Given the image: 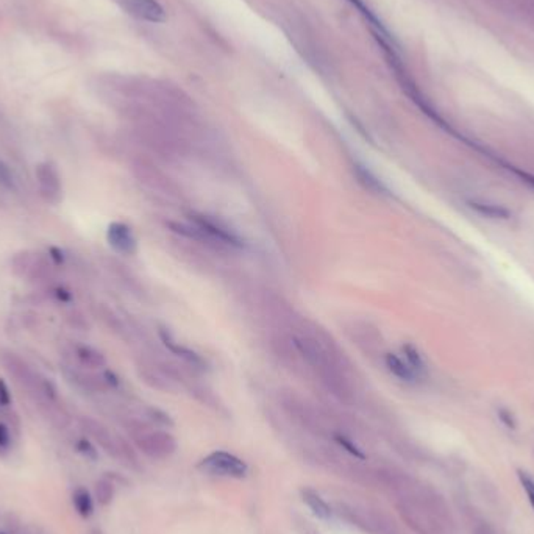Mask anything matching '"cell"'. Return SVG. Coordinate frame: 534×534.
I'll return each instance as SVG.
<instances>
[{
	"label": "cell",
	"mask_w": 534,
	"mask_h": 534,
	"mask_svg": "<svg viewBox=\"0 0 534 534\" xmlns=\"http://www.w3.org/2000/svg\"><path fill=\"white\" fill-rule=\"evenodd\" d=\"M11 402V396L10 391H8V386L5 384L4 380H0V406H6Z\"/></svg>",
	"instance_id": "44dd1931"
},
{
	"label": "cell",
	"mask_w": 534,
	"mask_h": 534,
	"mask_svg": "<svg viewBox=\"0 0 534 534\" xmlns=\"http://www.w3.org/2000/svg\"><path fill=\"white\" fill-rule=\"evenodd\" d=\"M386 364L389 367V371L394 374L397 378L403 381L413 383L420 376L410 364H408V361L405 363L402 358H398L397 355H392V353H389V355L386 356Z\"/></svg>",
	"instance_id": "30bf717a"
},
{
	"label": "cell",
	"mask_w": 534,
	"mask_h": 534,
	"mask_svg": "<svg viewBox=\"0 0 534 534\" xmlns=\"http://www.w3.org/2000/svg\"><path fill=\"white\" fill-rule=\"evenodd\" d=\"M49 256H50V260L55 264H62V261H65V256H62V252H61L60 249H57V247H50Z\"/></svg>",
	"instance_id": "7402d4cb"
},
{
	"label": "cell",
	"mask_w": 534,
	"mask_h": 534,
	"mask_svg": "<svg viewBox=\"0 0 534 534\" xmlns=\"http://www.w3.org/2000/svg\"><path fill=\"white\" fill-rule=\"evenodd\" d=\"M334 439H336V442L342 447V449H345V450H347V452L352 454V457H355V458H358V459H364V458H366V454H364L363 452H361V450L358 449V445H356V444H353V442L350 441V439H347V437L342 436V435H336Z\"/></svg>",
	"instance_id": "2e32d148"
},
{
	"label": "cell",
	"mask_w": 534,
	"mask_h": 534,
	"mask_svg": "<svg viewBox=\"0 0 534 534\" xmlns=\"http://www.w3.org/2000/svg\"><path fill=\"white\" fill-rule=\"evenodd\" d=\"M125 6L131 16L144 22L163 23L168 19L166 11L158 0H125Z\"/></svg>",
	"instance_id": "3957f363"
},
{
	"label": "cell",
	"mask_w": 534,
	"mask_h": 534,
	"mask_svg": "<svg viewBox=\"0 0 534 534\" xmlns=\"http://www.w3.org/2000/svg\"><path fill=\"white\" fill-rule=\"evenodd\" d=\"M302 497L305 503L308 505V508L311 509L312 514L317 517V519H322V521L332 519V514H333L332 508L328 506L327 501L322 498L317 492H314L311 489H303Z\"/></svg>",
	"instance_id": "9c48e42d"
},
{
	"label": "cell",
	"mask_w": 534,
	"mask_h": 534,
	"mask_svg": "<svg viewBox=\"0 0 534 534\" xmlns=\"http://www.w3.org/2000/svg\"><path fill=\"white\" fill-rule=\"evenodd\" d=\"M191 219L195 222V225H197L199 231L207 233L209 238L217 239L224 242V244H230V246L239 244V238L236 236V234L230 231L222 224H217L216 221H213V219H209L207 216H194Z\"/></svg>",
	"instance_id": "8992f818"
},
{
	"label": "cell",
	"mask_w": 534,
	"mask_h": 534,
	"mask_svg": "<svg viewBox=\"0 0 534 534\" xmlns=\"http://www.w3.org/2000/svg\"><path fill=\"white\" fill-rule=\"evenodd\" d=\"M72 503L75 511L80 514L83 519H88V517L92 516L94 513V501L88 489L85 488H78L75 489L74 496H72Z\"/></svg>",
	"instance_id": "7c38bea8"
},
{
	"label": "cell",
	"mask_w": 534,
	"mask_h": 534,
	"mask_svg": "<svg viewBox=\"0 0 534 534\" xmlns=\"http://www.w3.org/2000/svg\"><path fill=\"white\" fill-rule=\"evenodd\" d=\"M75 449L78 453L83 454L86 459H92V461L97 459V450L94 449V445L88 441V439H78L75 444Z\"/></svg>",
	"instance_id": "e0dca14e"
},
{
	"label": "cell",
	"mask_w": 534,
	"mask_h": 534,
	"mask_svg": "<svg viewBox=\"0 0 534 534\" xmlns=\"http://www.w3.org/2000/svg\"><path fill=\"white\" fill-rule=\"evenodd\" d=\"M517 474H519L521 484L523 486L525 492H527V497H528L530 505L534 509V480H533V478L527 472H522V470H519V472H517Z\"/></svg>",
	"instance_id": "ac0fdd59"
},
{
	"label": "cell",
	"mask_w": 534,
	"mask_h": 534,
	"mask_svg": "<svg viewBox=\"0 0 534 534\" xmlns=\"http://www.w3.org/2000/svg\"><path fill=\"white\" fill-rule=\"evenodd\" d=\"M74 353H75V358L78 359V363L85 367L96 369L105 364L104 355H102V353L97 352L96 349L89 347V345H75Z\"/></svg>",
	"instance_id": "8fae6325"
},
{
	"label": "cell",
	"mask_w": 534,
	"mask_h": 534,
	"mask_svg": "<svg viewBox=\"0 0 534 534\" xmlns=\"http://www.w3.org/2000/svg\"><path fill=\"white\" fill-rule=\"evenodd\" d=\"M91 534H100V533H99V531H97V530H94V531H92V533H91Z\"/></svg>",
	"instance_id": "d4e9b609"
},
{
	"label": "cell",
	"mask_w": 534,
	"mask_h": 534,
	"mask_svg": "<svg viewBox=\"0 0 534 534\" xmlns=\"http://www.w3.org/2000/svg\"><path fill=\"white\" fill-rule=\"evenodd\" d=\"M82 427L85 428V431H88V433L96 439V441L104 447V449L111 453V454H116L117 450H119V447H117L113 441V437L109 436L108 430L105 427H102L99 422L92 420V419H82Z\"/></svg>",
	"instance_id": "ba28073f"
},
{
	"label": "cell",
	"mask_w": 534,
	"mask_h": 534,
	"mask_svg": "<svg viewBox=\"0 0 534 534\" xmlns=\"http://www.w3.org/2000/svg\"><path fill=\"white\" fill-rule=\"evenodd\" d=\"M500 419H501V422H503L508 428H516V420H514L511 413L500 411Z\"/></svg>",
	"instance_id": "603a6c76"
},
{
	"label": "cell",
	"mask_w": 534,
	"mask_h": 534,
	"mask_svg": "<svg viewBox=\"0 0 534 534\" xmlns=\"http://www.w3.org/2000/svg\"><path fill=\"white\" fill-rule=\"evenodd\" d=\"M356 177L359 180V183H363L366 190H369V191L376 192V194H381V192L386 191V190H384V186L378 182V180L374 177L372 172L367 170L363 166H356Z\"/></svg>",
	"instance_id": "5bb4252c"
},
{
	"label": "cell",
	"mask_w": 534,
	"mask_h": 534,
	"mask_svg": "<svg viewBox=\"0 0 534 534\" xmlns=\"http://www.w3.org/2000/svg\"><path fill=\"white\" fill-rule=\"evenodd\" d=\"M11 447V431L5 422H0V454H5Z\"/></svg>",
	"instance_id": "d6986e66"
},
{
	"label": "cell",
	"mask_w": 534,
	"mask_h": 534,
	"mask_svg": "<svg viewBox=\"0 0 534 534\" xmlns=\"http://www.w3.org/2000/svg\"><path fill=\"white\" fill-rule=\"evenodd\" d=\"M35 174L41 191L49 200H57L61 194V177L57 168H53L50 163H39Z\"/></svg>",
	"instance_id": "5b68a950"
},
{
	"label": "cell",
	"mask_w": 534,
	"mask_h": 534,
	"mask_svg": "<svg viewBox=\"0 0 534 534\" xmlns=\"http://www.w3.org/2000/svg\"><path fill=\"white\" fill-rule=\"evenodd\" d=\"M0 361H2L5 371L10 374L16 381H19L22 386H26L28 391L41 396L44 378H38V374H35L33 369H31L26 361L19 358L16 353L6 350L0 353Z\"/></svg>",
	"instance_id": "7a4b0ae2"
},
{
	"label": "cell",
	"mask_w": 534,
	"mask_h": 534,
	"mask_svg": "<svg viewBox=\"0 0 534 534\" xmlns=\"http://www.w3.org/2000/svg\"><path fill=\"white\" fill-rule=\"evenodd\" d=\"M0 186L6 187V190H14V178L10 168L0 160Z\"/></svg>",
	"instance_id": "ffe728a7"
},
{
	"label": "cell",
	"mask_w": 534,
	"mask_h": 534,
	"mask_svg": "<svg viewBox=\"0 0 534 534\" xmlns=\"http://www.w3.org/2000/svg\"><path fill=\"white\" fill-rule=\"evenodd\" d=\"M469 207L484 217H491V219H508L509 217V211L506 208L498 207V205H491V203L469 202Z\"/></svg>",
	"instance_id": "4fadbf2b"
},
{
	"label": "cell",
	"mask_w": 534,
	"mask_h": 534,
	"mask_svg": "<svg viewBox=\"0 0 534 534\" xmlns=\"http://www.w3.org/2000/svg\"><path fill=\"white\" fill-rule=\"evenodd\" d=\"M199 469L211 475L230 478H244L249 472L246 462L229 452H214L208 454L199 462Z\"/></svg>",
	"instance_id": "6da1fadb"
},
{
	"label": "cell",
	"mask_w": 534,
	"mask_h": 534,
	"mask_svg": "<svg viewBox=\"0 0 534 534\" xmlns=\"http://www.w3.org/2000/svg\"><path fill=\"white\" fill-rule=\"evenodd\" d=\"M114 497V486L109 480H99L96 483V498L100 505H109Z\"/></svg>",
	"instance_id": "9a60e30c"
},
{
	"label": "cell",
	"mask_w": 534,
	"mask_h": 534,
	"mask_svg": "<svg viewBox=\"0 0 534 534\" xmlns=\"http://www.w3.org/2000/svg\"><path fill=\"white\" fill-rule=\"evenodd\" d=\"M55 295H57L58 300L62 302V303H67V302H70V298H72V295H70L69 290H66L65 288L55 289Z\"/></svg>",
	"instance_id": "cb8c5ba5"
},
{
	"label": "cell",
	"mask_w": 534,
	"mask_h": 534,
	"mask_svg": "<svg viewBox=\"0 0 534 534\" xmlns=\"http://www.w3.org/2000/svg\"><path fill=\"white\" fill-rule=\"evenodd\" d=\"M139 447L143 449L147 454H151L153 458H163L168 457L172 452L175 450V442L169 435H161V433H153V435H147L143 436L138 441Z\"/></svg>",
	"instance_id": "52a82bcc"
},
{
	"label": "cell",
	"mask_w": 534,
	"mask_h": 534,
	"mask_svg": "<svg viewBox=\"0 0 534 534\" xmlns=\"http://www.w3.org/2000/svg\"><path fill=\"white\" fill-rule=\"evenodd\" d=\"M107 239L116 252L124 255H131L136 250V238L133 234L129 225L122 222H113L109 224L107 231Z\"/></svg>",
	"instance_id": "277c9868"
}]
</instances>
